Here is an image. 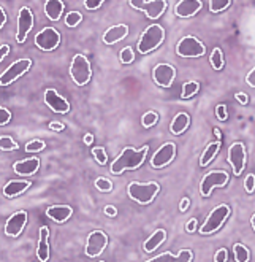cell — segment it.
<instances>
[{
	"instance_id": "1",
	"label": "cell",
	"mask_w": 255,
	"mask_h": 262,
	"mask_svg": "<svg viewBox=\"0 0 255 262\" xmlns=\"http://www.w3.org/2000/svg\"><path fill=\"white\" fill-rule=\"evenodd\" d=\"M149 151V146H143L141 149H133L130 146L124 148L122 152L119 154V156L114 159V162L111 164V173L113 175H121L124 173L125 170H135V168H138L144 159H146V154Z\"/></svg>"
},
{
	"instance_id": "2",
	"label": "cell",
	"mask_w": 255,
	"mask_h": 262,
	"mask_svg": "<svg viewBox=\"0 0 255 262\" xmlns=\"http://www.w3.org/2000/svg\"><path fill=\"white\" fill-rule=\"evenodd\" d=\"M159 191H160V186L156 181H151V183L133 181L127 188L129 197L133 200V202H137L140 205H149L151 202H154V199L157 197Z\"/></svg>"
},
{
	"instance_id": "3",
	"label": "cell",
	"mask_w": 255,
	"mask_h": 262,
	"mask_svg": "<svg viewBox=\"0 0 255 262\" xmlns=\"http://www.w3.org/2000/svg\"><path fill=\"white\" fill-rule=\"evenodd\" d=\"M165 40V30L159 24H152L146 27V30L141 34L138 40V53L149 54L151 51L157 50Z\"/></svg>"
},
{
	"instance_id": "4",
	"label": "cell",
	"mask_w": 255,
	"mask_h": 262,
	"mask_svg": "<svg viewBox=\"0 0 255 262\" xmlns=\"http://www.w3.org/2000/svg\"><path fill=\"white\" fill-rule=\"evenodd\" d=\"M70 76L78 86H86L89 81H91L92 69H91V62H89V59L84 54L73 56L71 66H70Z\"/></svg>"
},
{
	"instance_id": "5",
	"label": "cell",
	"mask_w": 255,
	"mask_h": 262,
	"mask_svg": "<svg viewBox=\"0 0 255 262\" xmlns=\"http://www.w3.org/2000/svg\"><path fill=\"white\" fill-rule=\"evenodd\" d=\"M230 216V207L227 204H220L217 205L211 213L208 214V218L205 221V224L201 226L200 232L203 235H208V234H213L216 232L217 229L222 227V224L225 223V220H227Z\"/></svg>"
},
{
	"instance_id": "6",
	"label": "cell",
	"mask_w": 255,
	"mask_h": 262,
	"mask_svg": "<svg viewBox=\"0 0 255 262\" xmlns=\"http://www.w3.org/2000/svg\"><path fill=\"white\" fill-rule=\"evenodd\" d=\"M129 5L133 10L144 11L149 19H159L168 8L167 0H130Z\"/></svg>"
},
{
	"instance_id": "7",
	"label": "cell",
	"mask_w": 255,
	"mask_h": 262,
	"mask_svg": "<svg viewBox=\"0 0 255 262\" xmlns=\"http://www.w3.org/2000/svg\"><path fill=\"white\" fill-rule=\"evenodd\" d=\"M32 66V60L31 59H18L14 60V62L0 75V86H10L13 81H16L18 78H21V76L24 73L29 72V69H31Z\"/></svg>"
},
{
	"instance_id": "8",
	"label": "cell",
	"mask_w": 255,
	"mask_h": 262,
	"mask_svg": "<svg viewBox=\"0 0 255 262\" xmlns=\"http://www.w3.org/2000/svg\"><path fill=\"white\" fill-rule=\"evenodd\" d=\"M206 53V46L195 37H184L176 45V54L181 57H200Z\"/></svg>"
},
{
	"instance_id": "9",
	"label": "cell",
	"mask_w": 255,
	"mask_h": 262,
	"mask_svg": "<svg viewBox=\"0 0 255 262\" xmlns=\"http://www.w3.org/2000/svg\"><path fill=\"white\" fill-rule=\"evenodd\" d=\"M228 183V173L225 170H213L203 177L200 183V192L203 197L211 195V191L214 188H222Z\"/></svg>"
},
{
	"instance_id": "10",
	"label": "cell",
	"mask_w": 255,
	"mask_h": 262,
	"mask_svg": "<svg viewBox=\"0 0 255 262\" xmlns=\"http://www.w3.org/2000/svg\"><path fill=\"white\" fill-rule=\"evenodd\" d=\"M61 43V34L54 27H44L35 35V45L41 51H54Z\"/></svg>"
},
{
	"instance_id": "11",
	"label": "cell",
	"mask_w": 255,
	"mask_h": 262,
	"mask_svg": "<svg viewBox=\"0 0 255 262\" xmlns=\"http://www.w3.org/2000/svg\"><path fill=\"white\" fill-rule=\"evenodd\" d=\"M108 245V235L103 230H94L89 234L86 242V256L89 257H97L100 256Z\"/></svg>"
},
{
	"instance_id": "12",
	"label": "cell",
	"mask_w": 255,
	"mask_h": 262,
	"mask_svg": "<svg viewBox=\"0 0 255 262\" xmlns=\"http://www.w3.org/2000/svg\"><path fill=\"white\" fill-rule=\"evenodd\" d=\"M227 161L230 162V165L233 167V173L236 177H239L244 170L246 165V148L241 142H235L230 148H228V156Z\"/></svg>"
},
{
	"instance_id": "13",
	"label": "cell",
	"mask_w": 255,
	"mask_h": 262,
	"mask_svg": "<svg viewBox=\"0 0 255 262\" xmlns=\"http://www.w3.org/2000/svg\"><path fill=\"white\" fill-rule=\"evenodd\" d=\"M44 103L48 105V108L53 110L54 113L65 115L70 112V103L65 97H62L56 89L49 88L44 91Z\"/></svg>"
},
{
	"instance_id": "14",
	"label": "cell",
	"mask_w": 255,
	"mask_h": 262,
	"mask_svg": "<svg viewBox=\"0 0 255 262\" xmlns=\"http://www.w3.org/2000/svg\"><path fill=\"white\" fill-rule=\"evenodd\" d=\"M176 78V69L170 64H157L152 70V80L160 88H170Z\"/></svg>"
},
{
	"instance_id": "15",
	"label": "cell",
	"mask_w": 255,
	"mask_h": 262,
	"mask_svg": "<svg viewBox=\"0 0 255 262\" xmlns=\"http://www.w3.org/2000/svg\"><path fill=\"white\" fill-rule=\"evenodd\" d=\"M34 27V13L29 7H22L18 14V43H24L27 38V34L31 32Z\"/></svg>"
},
{
	"instance_id": "16",
	"label": "cell",
	"mask_w": 255,
	"mask_h": 262,
	"mask_svg": "<svg viewBox=\"0 0 255 262\" xmlns=\"http://www.w3.org/2000/svg\"><path fill=\"white\" fill-rule=\"evenodd\" d=\"M174 154H176V145L168 142L162 145L151 159V165L152 168H162L165 165H168L173 159H174Z\"/></svg>"
},
{
	"instance_id": "17",
	"label": "cell",
	"mask_w": 255,
	"mask_h": 262,
	"mask_svg": "<svg viewBox=\"0 0 255 262\" xmlns=\"http://www.w3.org/2000/svg\"><path fill=\"white\" fill-rule=\"evenodd\" d=\"M26 224H27V213L26 211L21 210V211L13 213L5 223V234L8 237H18L24 230Z\"/></svg>"
},
{
	"instance_id": "18",
	"label": "cell",
	"mask_w": 255,
	"mask_h": 262,
	"mask_svg": "<svg viewBox=\"0 0 255 262\" xmlns=\"http://www.w3.org/2000/svg\"><path fill=\"white\" fill-rule=\"evenodd\" d=\"M201 0H179L174 7V14L177 18H190L195 16L201 10Z\"/></svg>"
},
{
	"instance_id": "19",
	"label": "cell",
	"mask_w": 255,
	"mask_h": 262,
	"mask_svg": "<svg viewBox=\"0 0 255 262\" xmlns=\"http://www.w3.org/2000/svg\"><path fill=\"white\" fill-rule=\"evenodd\" d=\"M40 168V159L38 158H27L22 161H18L13 164V170L19 177H32L38 172Z\"/></svg>"
},
{
	"instance_id": "20",
	"label": "cell",
	"mask_w": 255,
	"mask_h": 262,
	"mask_svg": "<svg viewBox=\"0 0 255 262\" xmlns=\"http://www.w3.org/2000/svg\"><path fill=\"white\" fill-rule=\"evenodd\" d=\"M127 35H129V26L127 24H116L103 34L101 40L105 45H114L117 41L124 40Z\"/></svg>"
},
{
	"instance_id": "21",
	"label": "cell",
	"mask_w": 255,
	"mask_h": 262,
	"mask_svg": "<svg viewBox=\"0 0 255 262\" xmlns=\"http://www.w3.org/2000/svg\"><path fill=\"white\" fill-rule=\"evenodd\" d=\"M31 181L29 180H11L8 181L5 186H4V195L8 197V199H13L16 195H21L22 192H26L29 188H31Z\"/></svg>"
},
{
	"instance_id": "22",
	"label": "cell",
	"mask_w": 255,
	"mask_h": 262,
	"mask_svg": "<svg viewBox=\"0 0 255 262\" xmlns=\"http://www.w3.org/2000/svg\"><path fill=\"white\" fill-rule=\"evenodd\" d=\"M73 208L68 205H53L46 210V216L56 223H65L67 220L71 218Z\"/></svg>"
},
{
	"instance_id": "23",
	"label": "cell",
	"mask_w": 255,
	"mask_h": 262,
	"mask_svg": "<svg viewBox=\"0 0 255 262\" xmlns=\"http://www.w3.org/2000/svg\"><path fill=\"white\" fill-rule=\"evenodd\" d=\"M49 229L48 226H41L40 229V242H38V248H37V257L40 262H46L49 259Z\"/></svg>"
},
{
	"instance_id": "24",
	"label": "cell",
	"mask_w": 255,
	"mask_h": 262,
	"mask_svg": "<svg viewBox=\"0 0 255 262\" xmlns=\"http://www.w3.org/2000/svg\"><path fill=\"white\" fill-rule=\"evenodd\" d=\"M64 10H65V4L62 0H46V4H44V13H46V16L51 21L61 19Z\"/></svg>"
},
{
	"instance_id": "25",
	"label": "cell",
	"mask_w": 255,
	"mask_h": 262,
	"mask_svg": "<svg viewBox=\"0 0 255 262\" xmlns=\"http://www.w3.org/2000/svg\"><path fill=\"white\" fill-rule=\"evenodd\" d=\"M189 124H190V116L187 113H177L171 121L170 130L173 135H181L183 132L187 130Z\"/></svg>"
},
{
	"instance_id": "26",
	"label": "cell",
	"mask_w": 255,
	"mask_h": 262,
	"mask_svg": "<svg viewBox=\"0 0 255 262\" xmlns=\"http://www.w3.org/2000/svg\"><path fill=\"white\" fill-rule=\"evenodd\" d=\"M165 240H167V230L157 229L156 232L144 242V251H146V253H152L154 250L159 248V246H160Z\"/></svg>"
},
{
	"instance_id": "27",
	"label": "cell",
	"mask_w": 255,
	"mask_h": 262,
	"mask_svg": "<svg viewBox=\"0 0 255 262\" xmlns=\"http://www.w3.org/2000/svg\"><path fill=\"white\" fill-rule=\"evenodd\" d=\"M220 146H222V143H220L219 140H217V142H213V143H209V145L205 148V151H203V154H201V158H200V165H201V167H206L209 162H211V161L216 158V154L219 152Z\"/></svg>"
},
{
	"instance_id": "28",
	"label": "cell",
	"mask_w": 255,
	"mask_h": 262,
	"mask_svg": "<svg viewBox=\"0 0 255 262\" xmlns=\"http://www.w3.org/2000/svg\"><path fill=\"white\" fill-rule=\"evenodd\" d=\"M233 254H235V260L236 262H247L250 259L249 250L243 243H235L233 246Z\"/></svg>"
},
{
	"instance_id": "29",
	"label": "cell",
	"mask_w": 255,
	"mask_h": 262,
	"mask_svg": "<svg viewBox=\"0 0 255 262\" xmlns=\"http://www.w3.org/2000/svg\"><path fill=\"white\" fill-rule=\"evenodd\" d=\"M200 91V84L197 81H187L183 84V92H181V97L183 99H190L192 96H195L197 92Z\"/></svg>"
},
{
	"instance_id": "30",
	"label": "cell",
	"mask_w": 255,
	"mask_h": 262,
	"mask_svg": "<svg viewBox=\"0 0 255 262\" xmlns=\"http://www.w3.org/2000/svg\"><path fill=\"white\" fill-rule=\"evenodd\" d=\"M209 62H211L214 70H222L223 69V54L219 48H214L211 53V57H209Z\"/></svg>"
},
{
	"instance_id": "31",
	"label": "cell",
	"mask_w": 255,
	"mask_h": 262,
	"mask_svg": "<svg viewBox=\"0 0 255 262\" xmlns=\"http://www.w3.org/2000/svg\"><path fill=\"white\" fill-rule=\"evenodd\" d=\"M232 4V0H209V11L211 13H220L227 10Z\"/></svg>"
},
{
	"instance_id": "32",
	"label": "cell",
	"mask_w": 255,
	"mask_h": 262,
	"mask_svg": "<svg viewBox=\"0 0 255 262\" xmlns=\"http://www.w3.org/2000/svg\"><path fill=\"white\" fill-rule=\"evenodd\" d=\"M83 19V14L80 11H70L65 14V26L67 27H76Z\"/></svg>"
},
{
	"instance_id": "33",
	"label": "cell",
	"mask_w": 255,
	"mask_h": 262,
	"mask_svg": "<svg viewBox=\"0 0 255 262\" xmlns=\"http://www.w3.org/2000/svg\"><path fill=\"white\" fill-rule=\"evenodd\" d=\"M0 149H2V151H13V149H18V143L14 142L11 137L4 135V137H0Z\"/></svg>"
},
{
	"instance_id": "34",
	"label": "cell",
	"mask_w": 255,
	"mask_h": 262,
	"mask_svg": "<svg viewBox=\"0 0 255 262\" xmlns=\"http://www.w3.org/2000/svg\"><path fill=\"white\" fill-rule=\"evenodd\" d=\"M95 188L101 192H111L113 191V183L108 180V178H105V177H100L95 180Z\"/></svg>"
},
{
	"instance_id": "35",
	"label": "cell",
	"mask_w": 255,
	"mask_h": 262,
	"mask_svg": "<svg viewBox=\"0 0 255 262\" xmlns=\"http://www.w3.org/2000/svg\"><path fill=\"white\" fill-rule=\"evenodd\" d=\"M157 119H159V115L156 113V112H147L143 118H141V124H143V127H152L156 122H157Z\"/></svg>"
},
{
	"instance_id": "36",
	"label": "cell",
	"mask_w": 255,
	"mask_h": 262,
	"mask_svg": "<svg viewBox=\"0 0 255 262\" xmlns=\"http://www.w3.org/2000/svg\"><path fill=\"white\" fill-rule=\"evenodd\" d=\"M46 148V143H44L43 140H31L27 145H26V151L27 152H40L41 149Z\"/></svg>"
},
{
	"instance_id": "37",
	"label": "cell",
	"mask_w": 255,
	"mask_h": 262,
	"mask_svg": "<svg viewBox=\"0 0 255 262\" xmlns=\"http://www.w3.org/2000/svg\"><path fill=\"white\" fill-rule=\"evenodd\" d=\"M92 154H94V158H95V161L98 162V164H107V161H108V156H107V151H105L103 148H94L92 149Z\"/></svg>"
},
{
	"instance_id": "38",
	"label": "cell",
	"mask_w": 255,
	"mask_h": 262,
	"mask_svg": "<svg viewBox=\"0 0 255 262\" xmlns=\"http://www.w3.org/2000/svg\"><path fill=\"white\" fill-rule=\"evenodd\" d=\"M133 59H135V54H133V50L130 48V46H127V48H124L121 51V62L122 64H130V62H133Z\"/></svg>"
},
{
	"instance_id": "39",
	"label": "cell",
	"mask_w": 255,
	"mask_h": 262,
	"mask_svg": "<svg viewBox=\"0 0 255 262\" xmlns=\"http://www.w3.org/2000/svg\"><path fill=\"white\" fill-rule=\"evenodd\" d=\"M174 260H176V256H173L171 253H162L160 256L149 259V262H174Z\"/></svg>"
},
{
	"instance_id": "40",
	"label": "cell",
	"mask_w": 255,
	"mask_h": 262,
	"mask_svg": "<svg viewBox=\"0 0 255 262\" xmlns=\"http://www.w3.org/2000/svg\"><path fill=\"white\" fill-rule=\"evenodd\" d=\"M105 2H107V0H84V7L87 10L94 11V10H98Z\"/></svg>"
},
{
	"instance_id": "41",
	"label": "cell",
	"mask_w": 255,
	"mask_h": 262,
	"mask_svg": "<svg viewBox=\"0 0 255 262\" xmlns=\"http://www.w3.org/2000/svg\"><path fill=\"white\" fill-rule=\"evenodd\" d=\"M176 260H181V262H192L193 260V254H192V251H189V250H181L177 253V256H176Z\"/></svg>"
},
{
	"instance_id": "42",
	"label": "cell",
	"mask_w": 255,
	"mask_h": 262,
	"mask_svg": "<svg viewBox=\"0 0 255 262\" xmlns=\"http://www.w3.org/2000/svg\"><path fill=\"white\" fill-rule=\"evenodd\" d=\"M11 121V113L10 110L4 108V106H0V126H5Z\"/></svg>"
},
{
	"instance_id": "43",
	"label": "cell",
	"mask_w": 255,
	"mask_h": 262,
	"mask_svg": "<svg viewBox=\"0 0 255 262\" xmlns=\"http://www.w3.org/2000/svg\"><path fill=\"white\" fill-rule=\"evenodd\" d=\"M244 189L250 194V192H253L255 191V177L250 173V175H247L246 177V180H244Z\"/></svg>"
},
{
	"instance_id": "44",
	"label": "cell",
	"mask_w": 255,
	"mask_h": 262,
	"mask_svg": "<svg viewBox=\"0 0 255 262\" xmlns=\"http://www.w3.org/2000/svg\"><path fill=\"white\" fill-rule=\"evenodd\" d=\"M216 115L220 121H225L227 119V106H225L223 103L222 105H217V108H216Z\"/></svg>"
},
{
	"instance_id": "45",
	"label": "cell",
	"mask_w": 255,
	"mask_h": 262,
	"mask_svg": "<svg viewBox=\"0 0 255 262\" xmlns=\"http://www.w3.org/2000/svg\"><path fill=\"white\" fill-rule=\"evenodd\" d=\"M214 260L216 262H225V260H227V250H225V248L219 250L216 253V256H214Z\"/></svg>"
},
{
	"instance_id": "46",
	"label": "cell",
	"mask_w": 255,
	"mask_h": 262,
	"mask_svg": "<svg viewBox=\"0 0 255 262\" xmlns=\"http://www.w3.org/2000/svg\"><path fill=\"white\" fill-rule=\"evenodd\" d=\"M246 81H247V84L250 86V88H255V67L247 73V76H246Z\"/></svg>"
},
{
	"instance_id": "47",
	"label": "cell",
	"mask_w": 255,
	"mask_h": 262,
	"mask_svg": "<svg viewBox=\"0 0 255 262\" xmlns=\"http://www.w3.org/2000/svg\"><path fill=\"white\" fill-rule=\"evenodd\" d=\"M8 53H10V46L8 45H4V46H0V62L8 56Z\"/></svg>"
},
{
	"instance_id": "48",
	"label": "cell",
	"mask_w": 255,
	"mask_h": 262,
	"mask_svg": "<svg viewBox=\"0 0 255 262\" xmlns=\"http://www.w3.org/2000/svg\"><path fill=\"white\" fill-rule=\"evenodd\" d=\"M49 129H53V130H56V132H61V130H64L65 127H64V124H62V122L53 121L51 124H49Z\"/></svg>"
},
{
	"instance_id": "49",
	"label": "cell",
	"mask_w": 255,
	"mask_h": 262,
	"mask_svg": "<svg viewBox=\"0 0 255 262\" xmlns=\"http://www.w3.org/2000/svg\"><path fill=\"white\" fill-rule=\"evenodd\" d=\"M186 229H187V232H195V229H197V220H190L189 223H187V226H186Z\"/></svg>"
},
{
	"instance_id": "50",
	"label": "cell",
	"mask_w": 255,
	"mask_h": 262,
	"mask_svg": "<svg viewBox=\"0 0 255 262\" xmlns=\"http://www.w3.org/2000/svg\"><path fill=\"white\" fill-rule=\"evenodd\" d=\"M5 23H7V13L2 7H0V29L5 26Z\"/></svg>"
},
{
	"instance_id": "51",
	"label": "cell",
	"mask_w": 255,
	"mask_h": 262,
	"mask_svg": "<svg viewBox=\"0 0 255 262\" xmlns=\"http://www.w3.org/2000/svg\"><path fill=\"white\" fill-rule=\"evenodd\" d=\"M235 97H236V100H238L239 103H243V105L247 103V96H246V94H241V92H238V94H236Z\"/></svg>"
},
{
	"instance_id": "52",
	"label": "cell",
	"mask_w": 255,
	"mask_h": 262,
	"mask_svg": "<svg viewBox=\"0 0 255 262\" xmlns=\"http://www.w3.org/2000/svg\"><path fill=\"white\" fill-rule=\"evenodd\" d=\"M105 213L108 214V216H116V213H117V210L113 207V205H108L107 208H105Z\"/></svg>"
},
{
	"instance_id": "53",
	"label": "cell",
	"mask_w": 255,
	"mask_h": 262,
	"mask_svg": "<svg viewBox=\"0 0 255 262\" xmlns=\"http://www.w3.org/2000/svg\"><path fill=\"white\" fill-rule=\"evenodd\" d=\"M84 143H86V145H92V143H94V137H92L91 134H87V135L84 137Z\"/></svg>"
},
{
	"instance_id": "54",
	"label": "cell",
	"mask_w": 255,
	"mask_h": 262,
	"mask_svg": "<svg viewBox=\"0 0 255 262\" xmlns=\"http://www.w3.org/2000/svg\"><path fill=\"white\" fill-rule=\"evenodd\" d=\"M189 208V199H183V202H181V210L186 211Z\"/></svg>"
},
{
	"instance_id": "55",
	"label": "cell",
	"mask_w": 255,
	"mask_h": 262,
	"mask_svg": "<svg viewBox=\"0 0 255 262\" xmlns=\"http://www.w3.org/2000/svg\"><path fill=\"white\" fill-rule=\"evenodd\" d=\"M250 224H252V227H253V230H255V213H253V216H252V220H250Z\"/></svg>"
}]
</instances>
